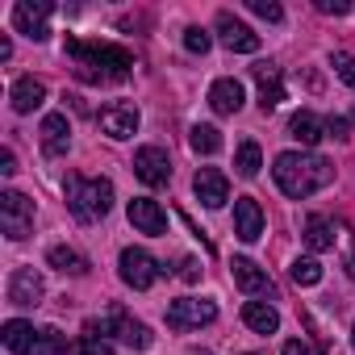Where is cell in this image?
Segmentation results:
<instances>
[{
  "label": "cell",
  "mask_w": 355,
  "mask_h": 355,
  "mask_svg": "<svg viewBox=\"0 0 355 355\" xmlns=\"http://www.w3.org/2000/svg\"><path fill=\"white\" fill-rule=\"evenodd\" d=\"M272 180L284 197L305 201V197H313L318 189H326L334 180V163L322 159V155H309V150H284V155H276Z\"/></svg>",
  "instance_id": "cell-1"
},
{
  "label": "cell",
  "mask_w": 355,
  "mask_h": 355,
  "mask_svg": "<svg viewBox=\"0 0 355 355\" xmlns=\"http://www.w3.org/2000/svg\"><path fill=\"white\" fill-rule=\"evenodd\" d=\"M71 59H76V71L84 80H125L134 59L125 46H113V42H84V38H67L63 46Z\"/></svg>",
  "instance_id": "cell-2"
},
{
  "label": "cell",
  "mask_w": 355,
  "mask_h": 355,
  "mask_svg": "<svg viewBox=\"0 0 355 355\" xmlns=\"http://www.w3.org/2000/svg\"><path fill=\"white\" fill-rule=\"evenodd\" d=\"M63 193H67V209L76 214V222H101L113 209V184L105 180V175H96V180L67 175Z\"/></svg>",
  "instance_id": "cell-3"
},
{
  "label": "cell",
  "mask_w": 355,
  "mask_h": 355,
  "mask_svg": "<svg viewBox=\"0 0 355 355\" xmlns=\"http://www.w3.org/2000/svg\"><path fill=\"white\" fill-rule=\"evenodd\" d=\"M84 334H101V338H105V334H117L125 347H138V351L150 347V330H146L142 322H134L121 305H113L105 318H88V322H84Z\"/></svg>",
  "instance_id": "cell-4"
},
{
  "label": "cell",
  "mask_w": 355,
  "mask_h": 355,
  "mask_svg": "<svg viewBox=\"0 0 355 355\" xmlns=\"http://www.w3.org/2000/svg\"><path fill=\"white\" fill-rule=\"evenodd\" d=\"M0 230H5L13 243L30 239V230H34V201L13 193V189L0 193Z\"/></svg>",
  "instance_id": "cell-5"
},
{
  "label": "cell",
  "mask_w": 355,
  "mask_h": 355,
  "mask_svg": "<svg viewBox=\"0 0 355 355\" xmlns=\"http://www.w3.org/2000/svg\"><path fill=\"white\" fill-rule=\"evenodd\" d=\"M218 318V305L214 301H197V297H180L167 305V326L171 330H197V326H209Z\"/></svg>",
  "instance_id": "cell-6"
},
{
  "label": "cell",
  "mask_w": 355,
  "mask_h": 355,
  "mask_svg": "<svg viewBox=\"0 0 355 355\" xmlns=\"http://www.w3.org/2000/svg\"><path fill=\"white\" fill-rule=\"evenodd\" d=\"M117 268H121V280H125L130 288H138V293H142V288H150V284L163 276V268H159L142 247H125V251H121V259H117Z\"/></svg>",
  "instance_id": "cell-7"
},
{
  "label": "cell",
  "mask_w": 355,
  "mask_h": 355,
  "mask_svg": "<svg viewBox=\"0 0 355 355\" xmlns=\"http://www.w3.org/2000/svg\"><path fill=\"white\" fill-rule=\"evenodd\" d=\"M51 13H55L51 0H17L13 26H17V34H26V38H34V42H46V38H51V30H46V17H51Z\"/></svg>",
  "instance_id": "cell-8"
},
{
  "label": "cell",
  "mask_w": 355,
  "mask_h": 355,
  "mask_svg": "<svg viewBox=\"0 0 355 355\" xmlns=\"http://www.w3.org/2000/svg\"><path fill=\"white\" fill-rule=\"evenodd\" d=\"M134 175L146 184V189H163L171 180V159L163 146H142L134 150Z\"/></svg>",
  "instance_id": "cell-9"
},
{
  "label": "cell",
  "mask_w": 355,
  "mask_h": 355,
  "mask_svg": "<svg viewBox=\"0 0 355 355\" xmlns=\"http://www.w3.org/2000/svg\"><path fill=\"white\" fill-rule=\"evenodd\" d=\"M218 38H222V46L234 51V55H255V51H259V34H255L251 26H243L234 13H218Z\"/></svg>",
  "instance_id": "cell-10"
},
{
  "label": "cell",
  "mask_w": 355,
  "mask_h": 355,
  "mask_svg": "<svg viewBox=\"0 0 355 355\" xmlns=\"http://www.w3.org/2000/svg\"><path fill=\"white\" fill-rule=\"evenodd\" d=\"M101 134H109V138H117V142H125V138H134L138 134V109L134 105H125V101H117V105H105L101 109Z\"/></svg>",
  "instance_id": "cell-11"
},
{
  "label": "cell",
  "mask_w": 355,
  "mask_h": 355,
  "mask_svg": "<svg viewBox=\"0 0 355 355\" xmlns=\"http://www.w3.org/2000/svg\"><path fill=\"white\" fill-rule=\"evenodd\" d=\"M193 193H197V201H201L205 209H222V205L230 201V180H226L218 167H201V171L193 175Z\"/></svg>",
  "instance_id": "cell-12"
},
{
  "label": "cell",
  "mask_w": 355,
  "mask_h": 355,
  "mask_svg": "<svg viewBox=\"0 0 355 355\" xmlns=\"http://www.w3.org/2000/svg\"><path fill=\"white\" fill-rule=\"evenodd\" d=\"M125 214H130L134 230H142V234H150V239L167 234V214L159 209V201H150V197H134V201L125 205Z\"/></svg>",
  "instance_id": "cell-13"
},
{
  "label": "cell",
  "mask_w": 355,
  "mask_h": 355,
  "mask_svg": "<svg viewBox=\"0 0 355 355\" xmlns=\"http://www.w3.org/2000/svg\"><path fill=\"white\" fill-rule=\"evenodd\" d=\"M251 76H255V84H259V109H263V113H272V109L284 101L280 67H276V63H255V67H251Z\"/></svg>",
  "instance_id": "cell-14"
},
{
  "label": "cell",
  "mask_w": 355,
  "mask_h": 355,
  "mask_svg": "<svg viewBox=\"0 0 355 355\" xmlns=\"http://www.w3.org/2000/svg\"><path fill=\"white\" fill-rule=\"evenodd\" d=\"M234 234L243 243H259V234H263V209H259L255 197H239L234 201Z\"/></svg>",
  "instance_id": "cell-15"
},
{
  "label": "cell",
  "mask_w": 355,
  "mask_h": 355,
  "mask_svg": "<svg viewBox=\"0 0 355 355\" xmlns=\"http://www.w3.org/2000/svg\"><path fill=\"white\" fill-rule=\"evenodd\" d=\"M42 276L34 272V268H17L13 276H9V301L13 305H21V309H30V305H38L42 301Z\"/></svg>",
  "instance_id": "cell-16"
},
{
  "label": "cell",
  "mask_w": 355,
  "mask_h": 355,
  "mask_svg": "<svg viewBox=\"0 0 355 355\" xmlns=\"http://www.w3.org/2000/svg\"><path fill=\"white\" fill-rule=\"evenodd\" d=\"M243 101H247V92H243V84H239L234 76H222V80H214V88H209V105H214V113H222V117H234V113L243 109Z\"/></svg>",
  "instance_id": "cell-17"
},
{
  "label": "cell",
  "mask_w": 355,
  "mask_h": 355,
  "mask_svg": "<svg viewBox=\"0 0 355 355\" xmlns=\"http://www.w3.org/2000/svg\"><path fill=\"white\" fill-rule=\"evenodd\" d=\"M38 134H42V150L46 155H67V146H71V121H67V113H46Z\"/></svg>",
  "instance_id": "cell-18"
},
{
  "label": "cell",
  "mask_w": 355,
  "mask_h": 355,
  "mask_svg": "<svg viewBox=\"0 0 355 355\" xmlns=\"http://www.w3.org/2000/svg\"><path fill=\"white\" fill-rule=\"evenodd\" d=\"M230 276H234V284H239L247 297L272 293V280H268V272H263L255 259H234V263H230Z\"/></svg>",
  "instance_id": "cell-19"
},
{
  "label": "cell",
  "mask_w": 355,
  "mask_h": 355,
  "mask_svg": "<svg viewBox=\"0 0 355 355\" xmlns=\"http://www.w3.org/2000/svg\"><path fill=\"white\" fill-rule=\"evenodd\" d=\"M9 101H13V113H34V109L46 101V84L34 80V76H21V80H13V88H9Z\"/></svg>",
  "instance_id": "cell-20"
},
{
  "label": "cell",
  "mask_w": 355,
  "mask_h": 355,
  "mask_svg": "<svg viewBox=\"0 0 355 355\" xmlns=\"http://www.w3.org/2000/svg\"><path fill=\"white\" fill-rule=\"evenodd\" d=\"M0 334H5V347L13 355H34V347H38V330L30 322H21V318H9Z\"/></svg>",
  "instance_id": "cell-21"
},
{
  "label": "cell",
  "mask_w": 355,
  "mask_h": 355,
  "mask_svg": "<svg viewBox=\"0 0 355 355\" xmlns=\"http://www.w3.org/2000/svg\"><path fill=\"white\" fill-rule=\"evenodd\" d=\"M288 134H293L301 146H318V142L326 138V121H322L318 113L301 109V113H293V121H288Z\"/></svg>",
  "instance_id": "cell-22"
},
{
  "label": "cell",
  "mask_w": 355,
  "mask_h": 355,
  "mask_svg": "<svg viewBox=\"0 0 355 355\" xmlns=\"http://www.w3.org/2000/svg\"><path fill=\"white\" fill-rule=\"evenodd\" d=\"M243 322H247L255 334H276V330H280V313H276L268 301H247V305H243Z\"/></svg>",
  "instance_id": "cell-23"
},
{
  "label": "cell",
  "mask_w": 355,
  "mask_h": 355,
  "mask_svg": "<svg viewBox=\"0 0 355 355\" xmlns=\"http://www.w3.org/2000/svg\"><path fill=\"white\" fill-rule=\"evenodd\" d=\"M305 247L313 251V255H322V251H330L334 247V226L322 218V214H313V218H305Z\"/></svg>",
  "instance_id": "cell-24"
},
{
  "label": "cell",
  "mask_w": 355,
  "mask_h": 355,
  "mask_svg": "<svg viewBox=\"0 0 355 355\" xmlns=\"http://www.w3.org/2000/svg\"><path fill=\"white\" fill-rule=\"evenodd\" d=\"M259 167H263V150H259V142H251V138L239 142V150H234V171L251 180V175H259Z\"/></svg>",
  "instance_id": "cell-25"
},
{
  "label": "cell",
  "mask_w": 355,
  "mask_h": 355,
  "mask_svg": "<svg viewBox=\"0 0 355 355\" xmlns=\"http://www.w3.org/2000/svg\"><path fill=\"white\" fill-rule=\"evenodd\" d=\"M46 263L59 268V272H67V276H84V272H88V259H84L80 251H71V247H51Z\"/></svg>",
  "instance_id": "cell-26"
},
{
  "label": "cell",
  "mask_w": 355,
  "mask_h": 355,
  "mask_svg": "<svg viewBox=\"0 0 355 355\" xmlns=\"http://www.w3.org/2000/svg\"><path fill=\"white\" fill-rule=\"evenodd\" d=\"M189 146L197 155H218L222 150V130L218 125H193L189 130Z\"/></svg>",
  "instance_id": "cell-27"
},
{
  "label": "cell",
  "mask_w": 355,
  "mask_h": 355,
  "mask_svg": "<svg viewBox=\"0 0 355 355\" xmlns=\"http://www.w3.org/2000/svg\"><path fill=\"white\" fill-rule=\"evenodd\" d=\"M67 334L63 330H55V326H46V330H38V347H34V355H67Z\"/></svg>",
  "instance_id": "cell-28"
},
{
  "label": "cell",
  "mask_w": 355,
  "mask_h": 355,
  "mask_svg": "<svg viewBox=\"0 0 355 355\" xmlns=\"http://www.w3.org/2000/svg\"><path fill=\"white\" fill-rule=\"evenodd\" d=\"M67 355H113V347H109V338H101V334H80V338L67 347Z\"/></svg>",
  "instance_id": "cell-29"
},
{
  "label": "cell",
  "mask_w": 355,
  "mask_h": 355,
  "mask_svg": "<svg viewBox=\"0 0 355 355\" xmlns=\"http://www.w3.org/2000/svg\"><path fill=\"white\" fill-rule=\"evenodd\" d=\"M293 284H301V288L322 284V263H318V259H297V263H293Z\"/></svg>",
  "instance_id": "cell-30"
},
{
  "label": "cell",
  "mask_w": 355,
  "mask_h": 355,
  "mask_svg": "<svg viewBox=\"0 0 355 355\" xmlns=\"http://www.w3.org/2000/svg\"><path fill=\"white\" fill-rule=\"evenodd\" d=\"M330 67H334V76H338L343 84L355 88V55H351V51H334V55H330Z\"/></svg>",
  "instance_id": "cell-31"
},
{
  "label": "cell",
  "mask_w": 355,
  "mask_h": 355,
  "mask_svg": "<svg viewBox=\"0 0 355 355\" xmlns=\"http://www.w3.org/2000/svg\"><path fill=\"white\" fill-rule=\"evenodd\" d=\"M184 46H189L193 55H205V51L214 46V38H209V30H201V26H189V30H184Z\"/></svg>",
  "instance_id": "cell-32"
},
{
  "label": "cell",
  "mask_w": 355,
  "mask_h": 355,
  "mask_svg": "<svg viewBox=\"0 0 355 355\" xmlns=\"http://www.w3.org/2000/svg\"><path fill=\"white\" fill-rule=\"evenodd\" d=\"M247 9L255 17H263V21H284V9L276 5V0H247Z\"/></svg>",
  "instance_id": "cell-33"
},
{
  "label": "cell",
  "mask_w": 355,
  "mask_h": 355,
  "mask_svg": "<svg viewBox=\"0 0 355 355\" xmlns=\"http://www.w3.org/2000/svg\"><path fill=\"white\" fill-rule=\"evenodd\" d=\"M347 130H351V121H347V117H326V134H330V138H338V142H343V138H351Z\"/></svg>",
  "instance_id": "cell-34"
},
{
  "label": "cell",
  "mask_w": 355,
  "mask_h": 355,
  "mask_svg": "<svg viewBox=\"0 0 355 355\" xmlns=\"http://www.w3.org/2000/svg\"><path fill=\"white\" fill-rule=\"evenodd\" d=\"M318 13H330V17H343V13H351V5H347V0H318Z\"/></svg>",
  "instance_id": "cell-35"
},
{
  "label": "cell",
  "mask_w": 355,
  "mask_h": 355,
  "mask_svg": "<svg viewBox=\"0 0 355 355\" xmlns=\"http://www.w3.org/2000/svg\"><path fill=\"white\" fill-rule=\"evenodd\" d=\"M180 280H184V284H197V280H201V263H197V259H184V263H180Z\"/></svg>",
  "instance_id": "cell-36"
},
{
  "label": "cell",
  "mask_w": 355,
  "mask_h": 355,
  "mask_svg": "<svg viewBox=\"0 0 355 355\" xmlns=\"http://www.w3.org/2000/svg\"><path fill=\"white\" fill-rule=\"evenodd\" d=\"M17 171V155L13 150H0V175H13Z\"/></svg>",
  "instance_id": "cell-37"
},
{
  "label": "cell",
  "mask_w": 355,
  "mask_h": 355,
  "mask_svg": "<svg viewBox=\"0 0 355 355\" xmlns=\"http://www.w3.org/2000/svg\"><path fill=\"white\" fill-rule=\"evenodd\" d=\"M284 355H313V351H309L301 338H288V343H284Z\"/></svg>",
  "instance_id": "cell-38"
},
{
  "label": "cell",
  "mask_w": 355,
  "mask_h": 355,
  "mask_svg": "<svg viewBox=\"0 0 355 355\" xmlns=\"http://www.w3.org/2000/svg\"><path fill=\"white\" fill-rule=\"evenodd\" d=\"M9 55H13V42H9L5 34H0V63H9Z\"/></svg>",
  "instance_id": "cell-39"
},
{
  "label": "cell",
  "mask_w": 355,
  "mask_h": 355,
  "mask_svg": "<svg viewBox=\"0 0 355 355\" xmlns=\"http://www.w3.org/2000/svg\"><path fill=\"white\" fill-rule=\"evenodd\" d=\"M351 347H355V326H351Z\"/></svg>",
  "instance_id": "cell-40"
},
{
  "label": "cell",
  "mask_w": 355,
  "mask_h": 355,
  "mask_svg": "<svg viewBox=\"0 0 355 355\" xmlns=\"http://www.w3.org/2000/svg\"><path fill=\"white\" fill-rule=\"evenodd\" d=\"M193 355H209V351H193Z\"/></svg>",
  "instance_id": "cell-41"
},
{
  "label": "cell",
  "mask_w": 355,
  "mask_h": 355,
  "mask_svg": "<svg viewBox=\"0 0 355 355\" xmlns=\"http://www.w3.org/2000/svg\"><path fill=\"white\" fill-rule=\"evenodd\" d=\"M243 355H255V351H243Z\"/></svg>",
  "instance_id": "cell-42"
}]
</instances>
